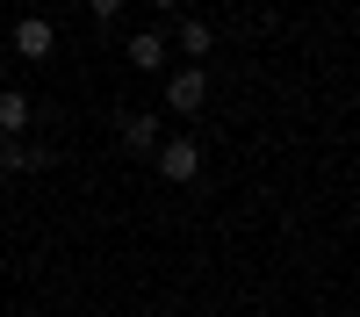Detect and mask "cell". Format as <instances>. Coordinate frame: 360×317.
<instances>
[{
    "mask_svg": "<svg viewBox=\"0 0 360 317\" xmlns=\"http://www.w3.org/2000/svg\"><path fill=\"white\" fill-rule=\"evenodd\" d=\"M152 159H159V173H166L173 188H188L195 173H202V137H159Z\"/></svg>",
    "mask_w": 360,
    "mask_h": 317,
    "instance_id": "obj_1",
    "label": "cell"
},
{
    "mask_svg": "<svg viewBox=\"0 0 360 317\" xmlns=\"http://www.w3.org/2000/svg\"><path fill=\"white\" fill-rule=\"evenodd\" d=\"M8 44H15V58H29V65H44V58L58 51V22H44V15H22V22L8 29Z\"/></svg>",
    "mask_w": 360,
    "mask_h": 317,
    "instance_id": "obj_2",
    "label": "cell"
},
{
    "mask_svg": "<svg viewBox=\"0 0 360 317\" xmlns=\"http://www.w3.org/2000/svg\"><path fill=\"white\" fill-rule=\"evenodd\" d=\"M202 101H209V72H202V65L166 72V108H173V115H202Z\"/></svg>",
    "mask_w": 360,
    "mask_h": 317,
    "instance_id": "obj_3",
    "label": "cell"
},
{
    "mask_svg": "<svg viewBox=\"0 0 360 317\" xmlns=\"http://www.w3.org/2000/svg\"><path fill=\"white\" fill-rule=\"evenodd\" d=\"M58 152L51 144H29V137H0V173H44Z\"/></svg>",
    "mask_w": 360,
    "mask_h": 317,
    "instance_id": "obj_4",
    "label": "cell"
},
{
    "mask_svg": "<svg viewBox=\"0 0 360 317\" xmlns=\"http://www.w3.org/2000/svg\"><path fill=\"white\" fill-rule=\"evenodd\" d=\"M123 58L137 72H166V58H173V44H166V29H137V37L123 44Z\"/></svg>",
    "mask_w": 360,
    "mask_h": 317,
    "instance_id": "obj_5",
    "label": "cell"
},
{
    "mask_svg": "<svg viewBox=\"0 0 360 317\" xmlns=\"http://www.w3.org/2000/svg\"><path fill=\"white\" fill-rule=\"evenodd\" d=\"M115 130H123V152H159V137H166V123H159V115L152 108H144V115H115Z\"/></svg>",
    "mask_w": 360,
    "mask_h": 317,
    "instance_id": "obj_6",
    "label": "cell"
},
{
    "mask_svg": "<svg viewBox=\"0 0 360 317\" xmlns=\"http://www.w3.org/2000/svg\"><path fill=\"white\" fill-rule=\"evenodd\" d=\"M29 115H37V101H29L22 86H0V137H22Z\"/></svg>",
    "mask_w": 360,
    "mask_h": 317,
    "instance_id": "obj_7",
    "label": "cell"
},
{
    "mask_svg": "<svg viewBox=\"0 0 360 317\" xmlns=\"http://www.w3.org/2000/svg\"><path fill=\"white\" fill-rule=\"evenodd\" d=\"M166 44H173V51H188L195 65H202L209 44H217V29H209V22H173V37H166Z\"/></svg>",
    "mask_w": 360,
    "mask_h": 317,
    "instance_id": "obj_8",
    "label": "cell"
},
{
    "mask_svg": "<svg viewBox=\"0 0 360 317\" xmlns=\"http://www.w3.org/2000/svg\"><path fill=\"white\" fill-rule=\"evenodd\" d=\"M86 15H94V22H115V15H123V0H86Z\"/></svg>",
    "mask_w": 360,
    "mask_h": 317,
    "instance_id": "obj_9",
    "label": "cell"
},
{
    "mask_svg": "<svg viewBox=\"0 0 360 317\" xmlns=\"http://www.w3.org/2000/svg\"><path fill=\"white\" fill-rule=\"evenodd\" d=\"M144 8H152V15H173V0H144Z\"/></svg>",
    "mask_w": 360,
    "mask_h": 317,
    "instance_id": "obj_10",
    "label": "cell"
}]
</instances>
